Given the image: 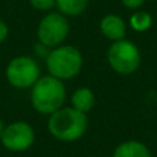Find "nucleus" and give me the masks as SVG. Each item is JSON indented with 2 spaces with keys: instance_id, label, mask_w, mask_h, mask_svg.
Here are the masks:
<instances>
[{
  "instance_id": "nucleus-1",
  "label": "nucleus",
  "mask_w": 157,
  "mask_h": 157,
  "mask_svg": "<svg viewBox=\"0 0 157 157\" xmlns=\"http://www.w3.org/2000/svg\"><path fill=\"white\" fill-rule=\"evenodd\" d=\"M47 130L50 135L61 142H76L88 130V117L87 113L72 106H62L48 116Z\"/></svg>"
},
{
  "instance_id": "nucleus-2",
  "label": "nucleus",
  "mask_w": 157,
  "mask_h": 157,
  "mask_svg": "<svg viewBox=\"0 0 157 157\" xmlns=\"http://www.w3.org/2000/svg\"><path fill=\"white\" fill-rule=\"evenodd\" d=\"M66 87L65 81L44 75L30 88V105L36 113L48 117L58 109L65 106Z\"/></svg>"
},
{
  "instance_id": "nucleus-3",
  "label": "nucleus",
  "mask_w": 157,
  "mask_h": 157,
  "mask_svg": "<svg viewBox=\"0 0 157 157\" xmlns=\"http://www.w3.org/2000/svg\"><path fill=\"white\" fill-rule=\"evenodd\" d=\"M44 61L48 75L62 81L75 78L81 72L84 65L81 51L71 44H61L55 48H51Z\"/></svg>"
},
{
  "instance_id": "nucleus-4",
  "label": "nucleus",
  "mask_w": 157,
  "mask_h": 157,
  "mask_svg": "<svg viewBox=\"0 0 157 157\" xmlns=\"http://www.w3.org/2000/svg\"><path fill=\"white\" fill-rule=\"evenodd\" d=\"M7 83L17 90H30L41 77V69L36 58L17 55L7 63L4 71Z\"/></svg>"
},
{
  "instance_id": "nucleus-5",
  "label": "nucleus",
  "mask_w": 157,
  "mask_h": 157,
  "mask_svg": "<svg viewBox=\"0 0 157 157\" xmlns=\"http://www.w3.org/2000/svg\"><path fill=\"white\" fill-rule=\"evenodd\" d=\"M69 30L71 26L68 17L62 15L58 11H50L39 21L36 36L39 43L51 50L61 44H65Z\"/></svg>"
},
{
  "instance_id": "nucleus-6",
  "label": "nucleus",
  "mask_w": 157,
  "mask_h": 157,
  "mask_svg": "<svg viewBox=\"0 0 157 157\" xmlns=\"http://www.w3.org/2000/svg\"><path fill=\"white\" fill-rule=\"evenodd\" d=\"M108 63L119 75L134 73L141 65L139 48L127 39L113 41L108 50Z\"/></svg>"
},
{
  "instance_id": "nucleus-7",
  "label": "nucleus",
  "mask_w": 157,
  "mask_h": 157,
  "mask_svg": "<svg viewBox=\"0 0 157 157\" xmlns=\"http://www.w3.org/2000/svg\"><path fill=\"white\" fill-rule=\"evenodd\" d=\"M36 141L35 128L24 120H17L4 125L0 144L4 149L13 153H22L29 150Z\"/></svg>"
},
{
  "instance_id": "nucleus-8",
  "label": "nucleus",
  "mask_w": 157,
  "mask_h": 157,
  "mask_svg": "<svg viewBox=\"0 0 157 157\" xmlns=\"http://www.w3.org/2000/svg\"><path fill=\"white\" fill-rule=\"evenodd\" d=\"M99 30L108 40L119 41L125 39V33H127V24L121 17L116 15V14H108L105 15L99 22Z\"/></svg>"
},
{
  "instance_id": "nucleus-9",
  "label": "nucleus",
  "mask_w": 157,
  "mask_h": 157,
  "mask_svg": "<svg viewBox=\"0 0 157 157\" xmlns=\"http://www.w3.org/2000/svg\"><path fill=\"white\" fill-rule=\"evenodd\" d=\"M112 157H152V152L144 142L130 139L117 145Z\"/></svg>"
},
{
  "instance_id": "nucleus-10",
  "label": "nucleus",
  "mask_w": 157,
  "mask_h": 157,
  "mask_svg": "<svg viewBox=\"0 0 157 157\" xmlns=\"http://www.w3.org/2000/svg\"><path fill=\"white\" fill-rule=\"evenodd\" d=\"M71 106L83 113H88L95 106V94L88 87H78L71 97Z\"/></svg>"
},
{
  "instance_id": "nucleus-11",
  "label": "nucleus",
  "mask_w": 157,
  "mask_h": 157,
  "mask_svg": "<svg viewBox=\"0 0 157 157\" xmlns=\"http://www.w3.org/2000/svg\"><path fill=\"white\" fill-rule=\"evenodd\" d=\"M90 0H55V8L65 17H78L87 10Z\"/></svg>"
},
{
  "instance_id": "nucleus-12",
  "label": "nucleus",
  "mask_w": 157,
  "mask_h": 157,
  "mask_svg": "<svg viewBox=\"0 0 157 157\" xmlns=\"http://www.w3.org/2000/svg\"><path fill=\"white\" fill-rule=\"evenodd\" d=\"M130 25L136 32H145L152 26V17L146 11H136L130 17Z\"/></svg>"
},
{
  "instance_id": "nucleus-13",
  "label": "nucleus",
  "mask_w": 157,
  "mask_h": 157,
  "mask_svg": "<svg viewBox=\"0 0 157 157\" xmlns=\"http://www.w3.org/2000/svg\"><path fill=\"white\" fill-rule=\"evenodd\" d=\"M28 2L37 11L50 13L52 11V8H55V0H28Z\"/></svg>"
},
{
  "instance_id": "nucleus-14",
  "label": "nucleus",
  "mask_w": 157,
  "mask_h": 157,
  "mask_svg": "<svg viewBox=\"0 0 157 157\" xmlns=\"http://www.w3.org/2000/svg\"><path fill=\"white\" fill-rule=\"evenodd\" d=\"M8 35H10V28H8L7 22L4 19L0 18V44H3L7 40Z\"/></svg>"
},
{
  "instance_id": "nucleus-15",
  "label": "nucleus",
  "mask_w": 157,
  "mask_h": 157,
  "mask_svg": "<svg viewBox=\"0 0 157 157\" xmlns=\"http://www.w3.org/2000/svg\"><path fill=\"white\" fill-rule=\"evenodd\" d=\"M120 2H121V4L124 7L130 8V10H136L141 6H144L146 0H120Z\"/></svg>"
},
{
  "instance_id": "nucleus-16",
  "label": "nucleus",
  "mask_w": 157,
  "mask_h": 157,
  "mask_svg": "<svg viewBox=\"0 0 157 157\" xmlns=\"http://www.w3.org/2000/svg\"><path fill=\"white\" fill-rule=\"evenodd\" d=\"M3 130H4V123H3V120L0 119V139H2V134H3Z\"/></svg>"
},
{
  "instance_id": "nucleus-17",
  "label": "nucleus",
  "mask_w": 157,
  "mask_h": 157,
  "mask_svg": "<svg viewBox=\"0 0 157 157\" xmlns=\"http://www.w3.org/2000/svg\"><path fill=\"white\" fill-rule=\"evenodd\" d=\"M103 157H105V156H103Z\"/></svg>"
}]
</instances>
